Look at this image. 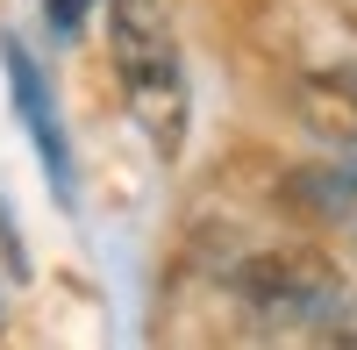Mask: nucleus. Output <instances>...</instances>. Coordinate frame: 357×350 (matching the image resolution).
I'll list each match as a JSON object with an SVG mask.
<instances>
[{
    "label": "nucleus",
    "instance_id": "5",
    "mask_svg": "<svg viewBox=\"0 0 357 350\" xmlns=\"http://www.w3.org/2000/svg\"><path fill=\"white\" fill-rule=\"evenodd\" d=\"M293 208H307V215H350L357 208V172H343V165H307V172H293Z\"/></svg>",
    "mask_w": 357,
    "mask_h": 350
},
{
    "label": "nucleus",
    "instance_id": "4",
    "mask_svg": "<svg viewBox=\"0 0 357 350\" xmlns=\"http://www.w3.org/2000/svg\"><path fill=\"white\" fill-rule=\"evenodd\" d=\"M293 107H301V122L314 136L343 143V151H357V72L350 65H321L307 72L301 86H293Z\"/></svg>",
    "mask_w": 357,
    "mask_h": 350
},
{
    "label": "nucleus",
    "instance_id": "2",
    "mask_svg": "<svg viewBox=\"0 0 357 350\" xmlns=\"http://www.w3.org/2000/svg\"><path fill=\"white\" fill-rule=\"evenodd\" d=\"M229 286H236V307H243L264 336H336L343 307H350L336 265L314 257V250H293V243L250 250L243 265L229 272Z\"/></svg>",
    "mask_w": 357,
    "mask_h": 350
},
{
    "label": "nucleus",
    "instance_id": "6",
    "mask_svg": "<svg viewBox=\"0 0 357 350\" xmlns=\"http://www.w3.org/2000/svg\"><path fill=\"white\" fill-rule=\"evenodd\" d=\"M93 8H100V0H43V22L57 29V36H72V29L93 15Z\"/></svg>",
    "mask_w": 357,
    "mask_h": 350
},
{
    "label": "nucleus",
    "instance_id": "3",
    "mask_svg": "<svg viewBox=\"0 0 357 350\" xmlns=\"http://www.w3.org/2000/svg\"><path fill=\"white\" fill-rule=\"evenodd\" d=\"M0 57H8V93H15V114H22L29 143H36V158H43V172H50V186H57V193H72L65 129H57V107H50V86H43V72H36V57H29L15 36H0Z\"/></svg>",
    "mask_w": 357,
    "mask_h": 350
},
{
    "label": "nucleus",
    "instance_id": "1",
    "mask_svg": "<svg viewBox=\"0 0 357 350\" xmlns=\"http://www.w3.org/2000/svg\"><path fill=\"white\" fill-rule=\"evenodd\" d=\"M107 57L122 79V100L136 114V129L151 136L158 158H178L193 122V93H186V57H178L172 15L158 0H107Z\"/></svg>",
    "mask_w": 357,
    "mask_h": 350
}]
</instances>
